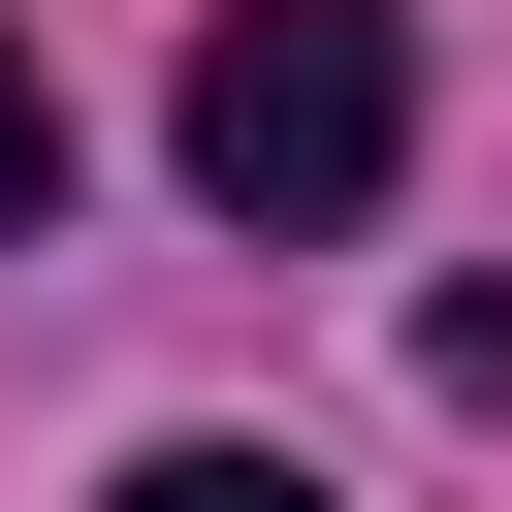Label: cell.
Segmentation results:
<instances>
[{
	"mask_svg": "<svg viewBox=\"0 0 512 512\" xmlns=\"http://www.w3.org/2000/svg\"><path fill=\"white\" fill-rule=\"evenodd\" d=\"M384 160H416V32H384V0H224V32H192V192H224L256 256L384 224Z\"/></svg>",
	"mask_w": 512,
	"mask_h": 512,
	"instance_id": "6da1fadb",
	"label": "cell"
},
{
	"mask_svg": "<svg viewBox=\"0 0 512 512\" xmlns=\"http://www.w3.org/2000/svg\"><path fill=\"white\" fill-rule=\"evenodd\" d=\"M128 512H352L320 448H128Z\"/></svg>",
	"mask_w": 512,
	"mask_h": 512,
	"instance_id": "7a4b0ae2",
	"label": "cell"
},
{
	"mask_svg": "<svg viewBox=\"0 0 512 512\" xmlns=\"http://www.w3.org/2000/svg\"><path fill=\"white\" fill-rule=\"evenodd\" d=\"M416 384H448V416H512V256H480V288L416 320Z\"/></svg>",
	"mask_w": 512,
	"mask_h": 512,
	"instance_id": "3957f363",
	"label": "cell"
},
{
	"mask_svg": "<svg viewBox=\"0 0 512 512\" xmlns=\"http://www.w3.org/2000/svg\"><path fill=\"white\" fill-rule=\"evenodd\" d=\"M64 224V96H32V32H0V256Z\"/></svg>",
	"mask_w": 512,
	"mask_h": 512,
	"instance_id": "277c9868",
	"label": "cell"
}]
</instances>
